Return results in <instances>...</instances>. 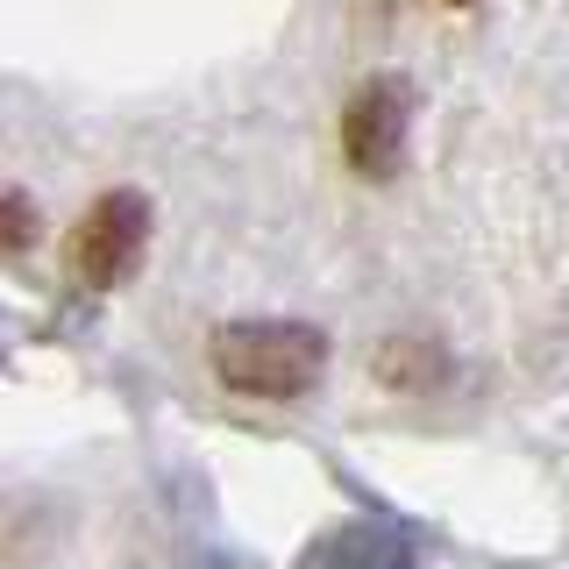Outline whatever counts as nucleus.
Instances as JSON below:
<instances>
[{"label":"nucleus","mask_w":569,"mask_h":569,"mask_svg":"<svg viewBox=\"0 0 569 569\" xmlns=\"http://www.w3.org/2000/svg\"><path fill=\"white\" fill-rule=\"evenodd\" d=\"M207 363L242 399H299L328 370V335L313 320H228L213 328Z\"/></svg>","instance_id":"obj_1"},{"label":"nucleus","mask_w":569,"mask_h":569,"mask_svg":"<svg viewBox=\"0 0 569 569\" xmlns=\"http://www.w3.org/2000/svg\"><path fill=\"white\" fill-rule=\"evenodd\" d=\"M142 249H150V200L142 192H100L64 236V271L86 292H107L142 263Z\"/></svg>","instance_id":"obj_2"},{"label":"nucleus","mask_w":569,"mask_h":569,"mask_svg":"<svg viewBox=\"0 0 569 569\" xmlns=\"http://www.w3.org/2000/svg\"><path fill=\"white\" fill-rule=\"evenodd\" d=\"M406 129H413V86L406 79H363L342 107V157L356 178H391L406 164Z\"/></svg>","instance_id":"obj_3"},{"label":"nucleus","mask_w":569,"mask_h":569,"mask_svg":"<svg viewBox=\"0 0 569 569\" xmlns=\"http://www.w3.org/2000/svg\"><path fill=\"white\" fill-rule=\"evenodd\" d=\"M370 378L391 385V391L441 385V342H427V335H391V342H378V356H370Z\"/></svg>","instance_id":"obj_4"},{"label":"nucleus","mask_w":569,"mask_h":569,"mask_svg":"<svg viewBox=\"0 0 569 569\" xmlns=\"http://www.w3.org/2000/svg\"><path fill=\"white\" fill-rule=\"evenodd\" d=\"M413 541L399 527H342L328 541V569H413Z\"/></svg>","instance_id":"obj_5"},{"label":"nucleus","mask_w":569,"mask_h":569,"mask_svg":"<svg viewBox=\"0 0 569 569\" xmlns=\"http://www.w3.org/2000/svg\"><path fill=\"white\" fill-rule=\"evenodd\" d=\"M36 228H43L36 200H29V192H8V186H0V257L29 249V242H36Z\"/></svg>","instance_id":"obj_6"},{"label":"nucleus","mask_w":569,"mask_h":569,"mask_svg":"<svg viewBox=\"0 0 569 569\" xmlns=\"http://www.w3.org/2000/svg\"><path fill=\"white\" fill-rule=\"evenodd\" d=\"M456 8H470V0H456Z\"/></svg>","instance_id":"obj_7"}]
</instances>
